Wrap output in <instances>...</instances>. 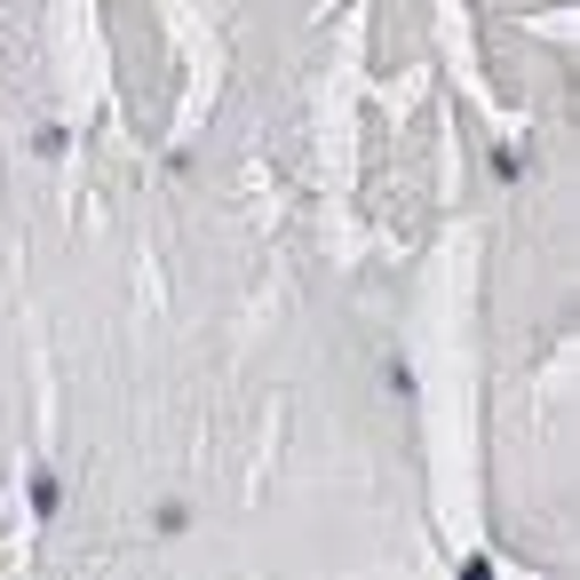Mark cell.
<instances>
[{
  "instance_id": "cell-1",
  "label": "cell",
  "mask_w": 580,
  "mask_h": 580,
  "mask_svg": "<svg viewBox=\"0 0 580 580\" xmlns=\"http://www.w3.org/2000/svg\"><path fill=\"white\" fill-rule=\"evenodd\" d=\"M56 509H64V477H32V517H56Z\"/></svg>"
}]
</instances>
